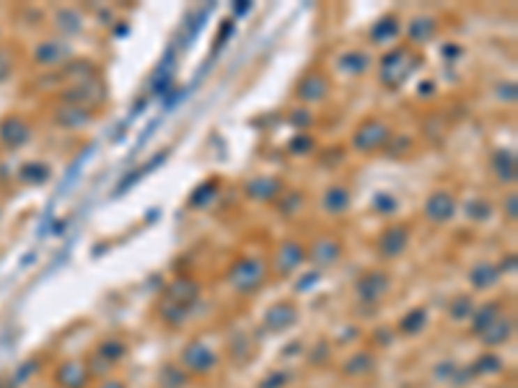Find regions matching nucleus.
<instances>
[{
  "label": "nucleus",
  "mask_w": 518,
  "mask_h": 388,
  "mask_svg": "<svg viewBox=\"0 0 518 388\" xmlns=\"http://www.w3.org/2000/svg\"><path fill=\"white\" fill-rule=\"evenodd\" d=\"M340 65H342V70H347V72H363L365 68H368V54L347 52L345 57L340 60Z\"/></svg>",
  "instance_id": "412c9836"
},
{
  "label": "nucleus",
  "mask_w": 518,
  "mask_h": 388,
  "mask_svg": "<svg viewBox=\"0 0 518 388\" xmlns=\"http://www.w3.org/2000/svg\"><path fill=\"white\" fill-rule=\"evenodd\" d=\"M347 208H350V192L345 187H329L324 194V210L337 215V212H345Z\"/></svg>",
  "instance_id": "ddd939ff"
},
{
  "label": "nucleus",
  "mask_w": 518,
  "mask_h": 388,
  "mask_svg": "<svg viewBox=\"0 0 518 388\" xmlns=\"http://www.w3.org/2000/svg\"><path fill=\"white\" fill-rule=\"evenodd\" d=\"M500 272L495 270V267H490V264H480V267H474L472 272H469V280H472L474 288H490L492 282L498 280Z\"/></svg>",
  "instance_id": "f3484780"
},
{
  "label": "nucleus",
  "mask_w": 518,
  "mask_h": 388,
  "mask_svg": "<svg viewBox=\"0 0 518 388\" xmlns=\"http://www.w3.org/2000/svg\"><path fill=\"white\" fill-rule=\"evenodd\" d=\"M68 54V49L65 47H60V52H57V47H52V42H45V45L37 49V60L39 63H57L60 57H65Z\"/></svg>",
  "instance_id": "4be33fe9"
},
{
  "label": "nucleus",
  "mask_w": 518,
  "mask_h": 388,
  "mask_svg": "<svg viewBox=\"0 0 518 388\" xmlns=\"http://www.w3.org/2000/svg\"><path fill=\"white\" fill-rule=\"evenodd\" d=\"M264 282V264L259 259H241L231 270V285L238 293H252Z\"/></svg>",
  "instance_id": "f03ea898"
},
{
  "label": "nucleus",
  "mask_w": 518,
  "mask_h": 388,
  "mask_svg": "<svg viewBox=\"0 0 518 388\" xmlns=\"http://www.w3.org/2000/svg\"><path fill=\"white\" fill-rule=\"evenodd\" d=\"M293 321H296V308H293L291 303H282V306L270 308L267 316H264V324H267V329H273V332L288 329Z\"/></svg>",
  "instance_id": "9b49d317"
},
{
  "label": "nucleus",
  "mask_w": 518,
  "mask_h": 388,
  "mask_svg": "<svg viewBox=\"0 0 518 388\" xmlns=\"http://www.w3.org/2000/svg\"><path fill=\"white\" fill-rule=\"evenodd\" d=\"M298 96L303 101H319L327 96V81L321 75H309L306 81L300 83L298 88Z\"/></svg>",
  "instance_id": "4468645a"
},
{
  "label": "nucleus",
  "mask_w": 518,
  "mask_h": 388,
  "mask_svg": "<svg viewBox=\"0 0 518 388\" xmlns=\"http://www.w3.org/2000/svg\"><path fill=\"white\" fill-rule=\"evenodd\" d=\"M340 251H342V249H340V244H337V241H332V238H324V241H319V244H317V249H314V254H311V259L324 267V264L335 262L337 256H340Z\"/></svg>",
  "instance_id": "dca6fc26"
},
{
  "label": "nucleus",
  "mask_w": 518,
  "mask_h": 388,
  "mask_svg": "<svg viewBox=\"0 0 518 388\" xmlns=\"http://www.w3.org/2000/svg\"><path fill=\"white\" fill-rule=\"evenodd\" d=\"M280 189L282 187L275 179H257L249 184V194L259 199H273L275 194H280Z\"/></svg>",
  "instance_id": "a211bd4d"
},
{
  "label": "nucleus",
  "mask_w": 518,
  "mask_h": 388,
  "mask_svg": "<svg viewBox=\"0 0 518 388\" xmlns=\"http://www.w3.org/2000/svg\"><path fill=\"white\" fill-rule=\"evenodd\" d=\"M0 137H3V143L8 145V148H19V145H24L31 137V130L21 119H8V122H3V127H0Z\"/></svg>",
  "instance_id": "6e6552de"
},
{
  "label": "nucleus",
  "mask_w": 518,
  "mask_h": 388,
  "mask_svg": "<svg viewBox=\"0 0 518 388\" xmlns=\"http://www.w3.org/2000/svg\"><path fill=\"white\" fill-rule=\"evenodd\" d=\"M399 31V26L394 24V18H386V21H379L376 29H373V39H391V36Z\"/></svg>",
  "instance_id": "393cba45"
},
{
  "label": "nucleus",
  "mask_w": 518,
  "mask_h": 388,
  "mask_svg": "<svg viewBox=\"0 0 518 388\" xmlns=\"http://www.w3.org/2000/svg\"><path fill=\"white\" fill-rule=\"evenodd\" d=\"M498 311H500V303H490V306L482 308L480 313H477V318H474V332L482 334V332H485V329L498 318Z\"/></svg>",
  "instance_id": "aec40b11"
},
{
  "label": "nucleus",
  "mask_w": 518,
  "mask_h": 388,
  "mask_svg": "<svg viewBox=\"0 0 518 388\" xmlns=\"http://www.w3.org/2000/svg\"><path fill=\"white\" fill-rule=\"evenodd\" d=\"M456 202L448 192H433L425 202V215L433 220V223H445L454 217Z\"/></svg>",
  "instance_id": "39448f33"
},
{
  "label": "nucleus",
  "mask_w": 518,
  "mask_h": 388,
  "mask_svg": "<svg viewBox=\"0 0 518 388\" xmlns=\"http://www.w3.org/2000/svg\"><path fill=\"white\" fill-rule=\"evenodd\" d=\"M510 332H513L510 318L498 316L490 326H487V329H485V332H482V339H485L487 344H503L510 336Z\"/></svg>",
  "instance_id": "f8f14e48"
},
{
  "label": "nucleus",
  "mask_w": 518,
  "mask_h": 388,
  "mask_svg": "<svg viewBox=\"0 0 518 388\" xmlns=\"http://www.w3.org/2000/svg\"><path fill=\"white\" fill-rule=\"evenodd\" d=\"M57 380L63 383L65 388H83L86 383V371H83L78 362H65L60 373H57Z\"/></svg>",
  "instance_id": "2eb2a0df"
},
{
  "label": "nucleus",
  "mask_w": 518,
  "mask_h": 388,
  "mask_svg": "<svg viewBox=\"0 0 518 388\" xmlns=\"http://www.w3.org/2000/svg\"><path fill=\"white\" fill-rule=\"evenodd\" d=\"M389 290V277L381 272H368L363 280L358 282V298L363 303H379Z\"/></svg>",
  "instance_id": "20e7f679"
},
{
  "label": "nucleus",
  "mask_w": 518,
  "mask_h": 388,
  "mask_svg": "<svg viewBox=\"0 0 518 388\" xmlns=\"http://www.w3.org/2000/svg\"><path fill=\"white\" fill-rule=\"evenodd\" d=\"M495 169H498V173L503 176V179H516V155L508 153V150H500V153H495Z\"/></svg>",
  "instance_id": "6ab92c4d"
},
{
  "label": "nucleus",
  "mask_w": 518,
  "mask_h": 388,
  "mask_svg": "<svg viewBox=\"0 0 518 388\" xmlns=\"http://www.w3.org/2000/svg\"><path fill=\"white\" fill-rule=\"evenodd\" d=\"M407 246V228L394 226L389 231H383L381 241H379V249H381L383 256H399Z\"/></svg>",
  "instance_id": "0eeeda50"
},
{
  "label": "nucleus",
  "mask_w": 518,
  "mask_h": 388,
  "mask_svg": "<svg viewBox=\"0 0 518 388\" xmlns=\"http://www.w3.org/2000/svg\"><path fill=\"white\" fill-rule=\"evenodd\" d=\"M472 313V300L466 298V295H459V298L451 303V316L454 318H464Z\"/></svg>",
  "instance_id": "a878e982"
},
{
  "label": "nucleus",
  "mask_w": 518,
  "mask_h": 388,
  "mask_svg": "<svg viewBox=\"0 0 518 388\" xmlns=\"http://www.w3.org/2000/svg\"><path fill=\"white\" fill-rule=\"evenodd\" d=\"M213 194H215V189H213V184H208V187H202L200 194H195V197H192V205H202V202H208Z\"/></svg>",
  "instance_id": "cd10ccee"
},
{
  "label": "nucleus",
  "mask_w": 518,
  "mask_h": 388,
  "mask_svg": "<svg viewBox=\"0 0 518 388\" xmlns=\"http://www.w3.org/2000/svg\"><path fill=\"white\" fill-rule=\"evenodd\" d=\"M8 72H10V60L3 52H0V78H6Z\"/></svg>",
  "instance_id": "c85d7f7f"
},
{
  "label": "nucleus",
  "mask_w": 518,
  "mask_h": 388,
  "mask_svg": "<svg viewBox=\"0 0 518 388\" xmlns=\"http://www.w3.org/2000/svg\"><path fill=\"white\" fill-rule=\"evenodd\" d=\"M101 388H125L122 383H117V380H109V383H104Z\"/></svg>",
  "instance_id": "c756f323"
},
{
  "label": "nucleus",
  "mask_w": 518,
  "mask_h": 388,
  "mask_svg": "<svg viewBox=\"0 0 518 388\" xmlns=\"http://www.w3.org/2000/svg\"><path fill=\"white\" fill-rule=\"evenodd\" d=\"M422 324H425V311H412V313L402 321V329H404L407 334H418Z\"/></svg>",
  "instance_id": "b1692460"
},
{
  "label": "nucleus",
  "mask_w": 518,
  "mask_h": 388,
  "mask_svg": "<svg viewBox=\"0 0 518 388\" xmlns=\"http://www.w3.org/2000/svg\"><path fill=\"white\" fill-rule=\"evenodd\" d=\"M303 256H306V254H303V246L293 244V241L282 244L280 249H277V270H280L282 274H291V272L303 262Z\"/></svg>",
  "instance_id": "9d476101"
},
{
  "label": "nucleus",
  "mask_w": 518,
  "mask_h": 388,
  "mask_svg": "<svg viewBox=\"0 0 518 388\" xmlns=\"http://www.w3.org/2000/svg\"><path fill=\"white\" fill-rule=\"evenodd\" d=\"M409 63H415V57H412L409 49H394V52H389L383 57L381 78L389 83L391 88L399 86L402 81H407V75L412 72V68H415V65H409Z\"/></svg>",
  "instance_id": "f257e3e1"
},
{
  "label": "nucleus",
  "mask_w": 518,
  "mask_h": 388,
  "mask_svg": "<svg viewBox=\"0 0 518 388\" xmlns=\"http://www.w3.org/2000/svg\"><path fill=\"white\" fill-rule=\"evenodd\" d=\"M371 368H373V357L365 352V355H358V357L347 365V373H350V375H363V373H368Z\"/></svg>",
  "instance_id": "5701e85b"
},
{
  "label": "nucleus",
  "mask_w": 518,
  "mask_h": 388,
  "mask_svg": "<svg viewBox=\"0 0 518 388\" xmlns=\"http://www.w3.org/2000/svg\"><path fill=\"white\" fill-rule=\"evenodd\" d=\"M197 295H200V288H197L192 280H187V277L172 282V288H169V300H172V303H176L179 308L195 303V300H197Z\"/></svg>",
  "instance_id": "1a4fd4ad"
},
{
  "label": "nucleus",
  "mask_w": 518,
  "mask_h": 388,
  "mask_svg": "<svg viewBox=\"0 0 518 388\" xmlns=\"http://www.w3.org/2000/svg\"><path fill=\"white\" fill-rule=\"evenodd\" d=\"M389 135H391L389 125H383V122H368V125H363L358 130V135H355V148H358V150H379V148L386 145Z\"/></svg>",
  "instance_id": "7ed1b4c3"
},
{
  "label": "nucleus",
  "mask_w": 518,
  "mask_h": 388,
  "mask_svg": "<svg viewBox=\"0 0 518 388\" xmlns=\"http://www.w3.org/2000/svg\"><path fill=\"white\" fill-rule=\"evenodd\" d=\"M122 352H125V347H122L119 342H107V344H101V347H99V355H101V357H107L109 362L119 360V357H122Z\"/></svg>",
  "instance_id": "bb28decb"
},
{
  "label": "nucleus",
  "mask_w": 518,
  "mask_h": 388,
  "mask_svg": "<svg viewBox=\"0 0 518 388\" xmlns=\"http://www.w3.org/2000/svg\"><path fill=\"white\" fill-rule=\"evenodd\" d=\"M215 362H218L215 352H213L210 347H205L202 342H195L184 350V365H187L192 373H208Z\"/></svg>",
  "instance_id": "423d86ee"
}]
</instances>
